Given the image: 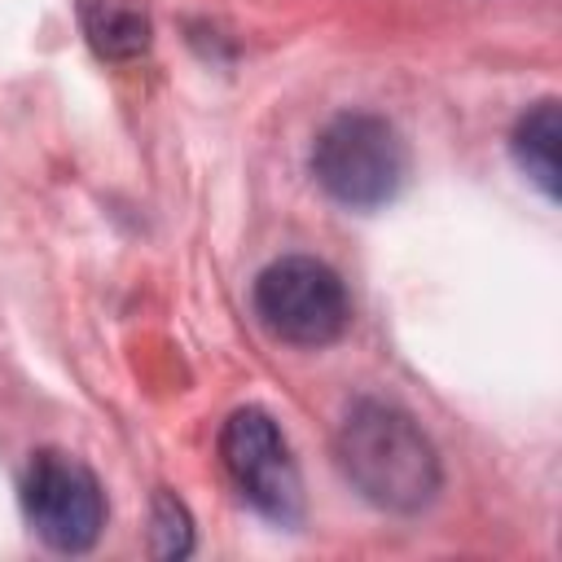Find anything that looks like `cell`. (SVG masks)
I'll return each mask as SVG.
<instances>
[{
  "label": "cell",
  "mask_w": 562,
  "mask_h": 562,
  "mask_svg": "<svg viewBox=\"0 0 562 562\" xmlns=\"http://www.w3.org/2000/svg\"><path fill=\"white\" fill-rule=\"evenodd\" d=\"M312 176L334 202L373 211L400 193L408 176V149L382 114L351 110L321 127L312 145Z\"/></svg>",
  "instance_id": "2"
},
{
  "label": "cell",
  "mask_w": 562,
  "mask_h": 562,
  "mask_svg": "<svg viewBox=\"0 0 562 562\" xmlns=\"http://www.w3.org/2000/svg\"><path fill=\"white\" fill-rule=\"evenodd\" d=\"M334 457L347 483L386 514H417L439 492V452L426 430L386 400H360L338 435Z\"/></svg>",
  "instance_id": "1"
},
{
  "label": "cell",
  "mask_w": 562,
  "mask_h": 562,
  "mask_svg": "<svg viewBox=\"0 0 562 562\" xmlns=\"http://www.w3.org/2000/svg\"><path fill=\"white\" fill-rule=\"evenodd\" d=\"M189 549H193V518L176 492L158 487L149 501V553L154 558H184Z\"/></svg>",
  "instance_id": "8"
},
{
  "label": "cell",
  "mask_w": 562,
  "mask_h": 562,
  "mask_svg": "<svg viewBox=\"0 0 562 562\" xmlns=\"http://www.w3.org/2000/svg\"><path fill=\"white\" fill-rule=\"evenodd\" d=\"M22 514L48 549L88 553L105 527V492L79 457L44 448L22 474Z\"/></svg>",
  "instance_id": "4"
},
{
  "label": "cell",
  "mask_w": 562,
  "mask_h": 562,
  "mask_svg": "<svg viewBox=\"0 0 562 562\" xmlns=\"http://www.w3.org/2000/svg\"><path fill=\"white\" fill-rule=\"evenodd\" d=\"M220 461L224 474L233 479V487L272 522H294L303 509V483H299V465L290 457V443L281 435V426L246 404L237 413H228V422L220 426Z\"/></svg>",
  "instance_id": "5"
},
{
  "label": "cell",
  "mask_w": 562,
  "mask_h": 562,
  "mask_svg": "<svg viewBox=\"0 0 562 562\" xmlns=\"http://www.w3.org/2000/svg\"><path fill=\"white\" fill-rule=\"evenodd\" d=\"M79 22L97 57L136 61L149 53L154 26L140 0H79Z\"/></svg>",
  "instance_id": "6"
},
{
  "label": "cell",
  "mask_w": 562,
  "mask_h": 562,
  "mask_svg": "<svg viewBox=\"0 0 562 562\" xmlns=\"http://www.w3.org/2000/svg\"><path fill=\"white\" fill-rule=\"evenodd\" d=\"M558 140H562V114H558V101H553V97L536 101V105L514 123V136H509L514 162L527 171V180H531L549 202L558 198Z\"/></svg>",
  "instance_id": "7"
},
{
  "label": "cell",
  "mask_w": 562,
  "mask_h": 562,
  "mask_svg": "<svg viewBox=\"0 0 562 562\" xmlns=\"http://www.w3.org/2000/svg\"><path fill=\"white\" fill-rule=\"evenodd\" d=\"M255 312L281 342L294 347H325L342 338L351 321V299L342 277L312 259V255H285L268 263L255 281Z\"/></svg>",
  "instance_id": "3"
}]
</instances>
